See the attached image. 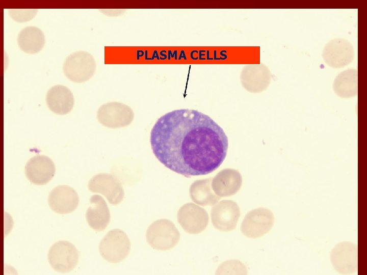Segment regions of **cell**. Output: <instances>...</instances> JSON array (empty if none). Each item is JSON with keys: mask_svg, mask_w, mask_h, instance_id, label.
Wrapping results in <instances>:
<instances>
[{"mask_svg": "<svg viewBox=\"0 0 367 275\" xmlns=\"http://www.w3.org/2000/svg\"><path fill=\"white\" fill-rule=\"evenodd\" d=\"M152 152L165 167L186 177L208 174L224 161L228 140L210 117L192 109L161 116L150 131Z\"/></svg>", "mask_w": 367, "mask_h": 275, "instance_id": "6da1fadb", "label": "cell"}, {"mask_svg": "<svg viewBox=\"0 0 367 275\" xmlns=\"http://www.w3.org/2000/svg\"><path fill=\"white\" fill-rule=\"evenodd\" d=\"M96 62L88 52L78 51L69 55L65 59L63 70L65 75L74 82L88 80L96 70Z\"/></svg>", "mask_w": 367, "mask_h": 275, "instance_id": "7a4b0ae2", "label": "cell"}, {"mask_svg": "<svg viewBox=\"0 0 367 275\" xmlns=\"http://www.w3.org/2000/svg\"><path fill=\"white\" fill-rule=\"evenodd\" d=\"M129 248L130 242L127 236L124 232L118 229L109 231L99 245L101 256L112 263L123 260L127 256Z\"/></svg>", "mask_w": 367, "mask_h": 275, "instance_id": "3957f363", "label": "cell"}, {"mask_svg": "<svg viewBox=\"0 0 367 275\" xmlns=\"http://www.w3.org/2000/svg\"><path fill=\"white\" fill-rule=\"evenodd\" d=\"M78 252L75 246L67 241H59L50 248L48 260L53 269L59 272L72 270L78 261Z\"/></svg>", "mask_w": 367, "mask_h": 275, "instance_id": "277c9868", "label": "cell"}, {"mask_svg": "<svg viewBox=\"0 0 367 275\" xmlns=\"http://www.w3.org/2000/svg\"><path fill=\"white\" fill-rule=\"evenodd\" d=\"M354 48L352 44L343 38H335L324 46L322 57L324 62L334 68L345 67L353 60Z\"/></svg>", "mask_w": 367, "mask_h": 275, "instance_id": "5b68a950", "label": "cell"}, {"mask_svg": "<svg viewBox=\"0 0 367 275\" xmlns=\"http://www.w3.org/2000/svg\"><path fill=\"white\" fill-rule=\"evenodd\" d=\"M56 168L53 160L47 156L36 155L31 158L25 166L28 179L36 185H44L54 177Z\"/></svg>", "mask_w": 367, "mask_h": 275, "instance_id": "8992f818", "label": "cell"}, {"mask_svg": "<svg viewBox=\"0 0 367 275\" xmlns=\"http://www.w3.org/2000/svg\"><path fill=\"white\" fill-rule=\"evenodd\" d=\"M48 204L55 212L60 214L69 213L74 211L78 204L77 193L68 185H59L50 193Z\"/></svg>", "mask_w": 367, "mask_h": 275, "instance_id": "52a82bcc", "label": "cell"}, {"mask_svg": "<svg viewBox=\"0 0 367 275\" xmlns=\"http://www.w3.org/2000/svg\"><path fill=\"white\" fill-rule=\"evenodd\" d=\"M88 187L91 191L103 195L112 205H117L123 200V191L118 182L111 175H95L90 180Z\"/></svg>", "mask_w": 367, "mask_h": 275, "instance_id": "ba28073f", "label": "cell"}, {"mask_svg": "<svg viewBox=\"0 0 367 275\" xmlns=\"http://www.w3.org/2000/svg\"><path fill=\"white\" fill-rule=\"evenodd\" d=\"M331 260L334 267L339 272H353L357 268V248L351 242L340 243L332 251Z\"/></svg>", "mask_w": 367, "mask_h": 275, "instance_id": "9c48e42d", "label": "cell"}, {"mask_svg": "<svg viewBox=\"0 0 367 275\" xmlns=\"http://www.w3.org/2000/svg\"><path fill=\"white\" fill-rule=\"evenodd\" d=\"M46 102L50 111L58 115H65L72 109L74 99L71 91L67 87L56 85L52 87L46 95Z\"/></svg>", "mask_w": 367, "mask_h": 275, "instance_id": "30bf717a", "label": "cell"}, {"mask_svg": "<svg viewBox=\"0 0 367 275\" xmlns=\"http://www.w3.org/2000/svg\"><path fill=\"white\" fill-rule=\"evenodd\" d=\"M86 219L88 225L97 231L103 230L110 220V213L107 204L99 195H94L90 198V205L86 212Z\"/></svg>", "mask_w": 367, "mask_h": 275, "instance_id": "8fae6325", "label": "cell"}, {"mask_svg": "<svg viewBox=\"0 0 367 275\" xmlns=\"http://www.w3.org/2000/svg\"><path fill=\"white\" fill-rule=\"evenodd\" d=\"M45 41L43 32L34 26L24 28L17 36V44L19 48L29 54H35L41 51L44 47Z\"/></svg>", "mask_w": 367, "mask_h": 275, "instance_id": "7c38bea8", "label": "cell"}, {"mask_svg": "<svg viewBox=\"0 0 367 275\" xmlns=\"http://www.w3.org/2000/svg\"><path fill=\"white\" fill-rule=\"evenodd\" d=\"M357 70L348 69L342 71L335 77L333 89L338 96L349 98L357 94Z\"/></svg>", "mask_w": 367, "mask_h": 275, "instance_id": "4fadbf2b", "label": "cell"}, {"mask_svg": "<svg viewBox=\"0 0 367 275\" xmlns=\"http://www.w3.org/2000/svg\"><path fill=\"white\" fill-rule=\"evenodd\" d=\"M242 72L249 81L252 89L255 91H260L266 88L271 80L270 71L263 64L247 65Z\"/></svg>", "mask_w": 367, "mask_h": 275, "instance_id": "5bb4252c", "label": "cell"}, {"mask_svg": "<svg viewBox=\"0 0 367 275\" xmlns=\"http://www.w3.org/2000/svg\"><path fill=\"white\" fill-rule=\"evenodd\" d=\"M249 219L250 235L254 237L262 236L267 232L273 223L272 213L264 208L254 210L251 213Z\"/></svg>", "mask_w": 367, "mask_h": 275, "instance_id": "9a60e30c", "label": "cell"}, {"mask_svg": "<svg viewBox=\"0 0 367 275\" xmlns=\"http://www.w3.org/2000/svg\"><path fill=\"white\" fill-rule=\"evenodd\" d=\"M168 221L160 219L153 223L148 228L146 232V239L148 243L153 249L165 250L167 231L166 225Z\"/></svg>", "mask_w": 367, "mask_h": 275, "instance_id": "2e32d148", "label": "cell"}, {"mask_svg": "<svg viewBox=\"0 0 367 275\" xmlns=\"http://www.w3.org/2000/svg\"><path fill=\"white\" fill-rule=\"evenodd\" d=\"M36 9H11L9 10L10 17L15 21L23 22L31 20L36 15Z\"/></svg>", "mask_w": 367, "mask_h": 275, "instance_id": "e0dca14e", "label": "cell"}]
</instances>
